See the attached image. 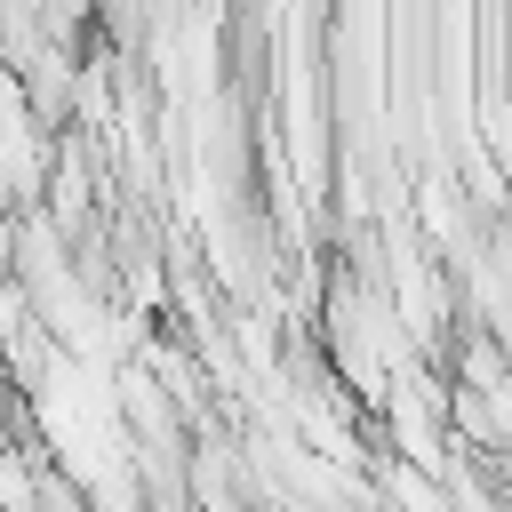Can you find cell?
<instances>
[{"instance_id":"6da1fadb","label":"cell","mask_w":512,"mask_h":512,"mask_svg":"<svg viewBox=\"0 0 512 512\" xmlns=\"http://www.w3.org/2000/svg\"><path fill=\"white\" fill-rule=\"evenodd\" d=\"M16 448V408H8V392H0V456Z\"/></svg>"}]
</instances>
